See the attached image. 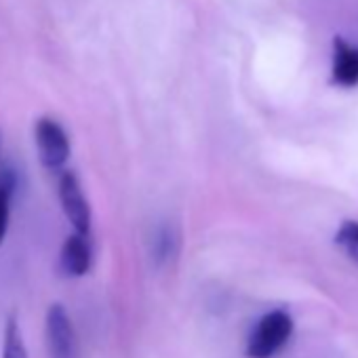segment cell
<instances>
[{
	"label": "cell",
	"mask_w": 358,
	"mask_h": 358,
	"mask_svg": "<svg viewBox=\"0 0 358 358\" xmlns=\"http://www.w3.org/2000/svg\"><path fill=\"white\" fill-rule=\"evenodd\" d=\"M291 331H293V320L285 310L268 312L266 316L259 318L257 327L253 329L247 343V354L251 358L274 356L289 341Z\"/></svg>",
	"instance_id": "6da1fadb"
},
{
	"label": "cell",
	"mask_w": 358,
	"mask_h": 358,
	"mask_svg": "<svg viewBox=\"0 0 358 358\" xmlns=\"http://www.w3.org/2000/svg\"><path fill=\"white\" fill-rule=\"evenodd\" d=\"M57 194L59 203L64 209V215L74 228V234L80 236H91V207L89 201L83 192L80 179L74 171H62L57 179Z\"/></svg>",
	"instance_id": "7a4b0ae2"
},
{
	"label": "cell",
	"mask_w": 358,
	"mask_h": 358,
	"mask_svg": "<svg viewBox=\"0 0 358 358\" xmlns=\"http://www.w3.org/2000/svg\"><path fill=\"white\" fill-rule=\"evenodd\" d=\"M34 139L38 158L45 169L49 171H62L70 158V139L66 129L53 120V118H38L34 124Z\"/></svg>",
	"instance_id": "3957f363"
},
{
	"label": "cell",
	"mask_w": 358,
	"mask_h": 358,
	"mask_svg": "<svg viewBox=\"0 0 358 358\" xmlns=\"http://www.w3.org/2000/svg\"><path fill=\"white\" fill-rule=\"evenodd\" d=\"M51 358H76V333L70 314L62 303H51L45 320Z\"/></svg>",
	"instance_id": "277c9868"
},
{
	"label": "cell",
	"mask_w": 358,
	"mask_h": 358,
	"mask_svg": "<svg viewBox=\"0 0 358 358\" xmlns=\"http://www.w3.org/2000/svg\"><path fill=\"white\" fill-rule=\"evenodd\" d=\"M59 262H62V270L68 276H74V278L85 276L91 270V262H93V251H91L89 238L80 236V234L68 236L62 247Z\"/></svg>",
	"instance_id": "5b68a950"
},
{
	"label": "cell",
	"mask_w": 358,
	"mask_h": 358,
	"mask_svg": "<svg viewBox=\"0 0 358 358\" xmlns=\"http://www.w3.org/2000/svg\"><path fill=\"white\" fill-rule=\"evenodd\" d=\"M333 80L343 87L358 85V49L345 45L341 38H335Z\"/></svg>",
	"instance_id": "8992f818"
},
{
	"label": "cell",
	"mask_w": 358,
	"mask_h": 358,
	"mask_svg": "<svg viewBox=\"0 0 358 358\" xmlns=\"http://www.w3.org/2000/svg\"><path fill=\"white\" fill-rule=\"evenodd\" d=\"M17 190V175L13 169L0 171V247H3L7 232H9V220H11V203Z\"/></svg>",
	"instance_id": "52a82bcc"
},
{
	"label": "cell",
	"mask_w": 358,
	"mask_h": 358,
	"mask_svg": "<svg viewBox=\"0 0 358 358\" xmlns=\"http://www.w3.org/2000/svg\"><path fill=\"white\" fill-rule=\"evenodd\" d=\"M179 253V232L175 230V226L164 224L156 230L154 241H152V257L158 266L169 264L171 259H175Z\"/></svg>",
	"instance_id": "ba28073f"
},
{
	"label": "cell",
	"mask_w": 358,
	"mask_h": 358,
	"mask_svg": "<svg viewBox=\"0 0 358 358\" xmlns=\"http://www.w3.org/2000/svg\"><path fill=\"white\" fill-rule=\"evenodd\" d=\"M3 337V358H28V348L15 316H9Z\"/></svg>",
	"instance_id": "9c48e42d"
},
{
	"label": "cell",
	"mask_w": 358,
	"mask_h": 358,
	"mask_svg": "<svg viewBox=\"0 0 358 358\" xmlns=\"http://www.w3.org/2000/svg\"><path fill=\"white\" fill-rule=\"evenodd\" d=\"M337 243L345 249H358V222H345L337 232Z\"/></svg>",
	"instance_id": "30bf717a"
}]
</instances>
